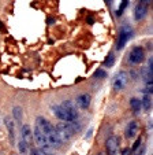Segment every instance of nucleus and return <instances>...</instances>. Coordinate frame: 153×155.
<instances>
[{
	"label": "nucleus",
	"mask_w": 153,
	"mask_h": 155,
	"mask_svg": "<svg viewBox=\"0 0 153 155\" xmlns=\"http://www.w3.org/2000/svg\"><path fill=\"white\" fill-rule=\"evenodd\" d=\"M150 2H152V0H141V3H142V4H145V6H146V4H149Z\"/></svg>",
	"instance_id": "bb28decb"
},
{
	"label": "nucleus",
	"mask_w": 153,
	"mask_h": 155,
	"mask_svg": "<svg viewBox=\"0 0 153 155\" xmlns=\"http://www.w3.org/2000/svg\"><path fill=\"white\" fill-rule=\"evenodd\" d=\"M29 155H43V151H41L40 148H33V147H30Z\"/></svg>",
	"instance_id": "412c9836"
},
{
	"label": "nucleus",
	"mask_w": 153,
	"mask_h": 155,
	"mask_svg": "<svg viewBox=\"0 0 153 155\" xmlns=\"http://www.w3.org/2000/svg\"><path fill=\"white\" fill-rule=\"evenodd\" d=\"M12 115H14V120L17 121V122H21V121H22V108L15 106V107L12 108Z\"/></svg>",
	"instance_id": "f3484780"
},
{
	"label": "nucleus",
	"mask_w": 153,
	"mask_h": 155,
	"mask_svg": "<svg viewBox=\"0 0 153 155\" xmlns=\"http://www.w3.org/2000/svg\"><path fill=\"white\" fill-rule=\"evenodd\" d=\"M127 81H129V74H127L126 71H119V73L115 76L113 81H112V88L116 92L122 91V89L126 87Z\"/></svg>",
	"instance_id": "39448f33"
},
{
	"label": "nucleus",
	"mask_w": 153,
	"mask_h": 155,
	"mask_svg": "<svg viewBox=\"0 0 153 155\" xmlns=\"http://www.w3.org/2000/svg\"><path fill=\"white\" fill-rule=\"evenodd\" d=\"M4 124L7 126V130H8V137H10V143L14 144L15 143V122L11 120L10 117L4 118Z\"/></svg>",
	"instance_id": "f8f14e48"
},
{
	"label": "nucleus",
	"mask_w": 153,
	"mask_h": 155,
	"mask_svg": "<svg viewBox=\"0 0 153 155\" xmlns=\"http://www.w3.org/2000/svg\"><path fill=\"white\" fill-rule=\"evenodd\" d=\"M141 107L144 108L145 111H149L150 107H152V99H150V95H145L141 100Z\"/></svg>",
	"instance_id": "4468645a"
},
{
	"label": "nucleus",
	"mask_w": 153,
	"mask_h": 155,
	"mask_svg": "<svg viewBox=\"0 0 153 155\" xmlns=\"http://www.w3.org/2000/svg\"><path fill=\"white\" fill-rule=\"evenodd\" d=\"M130 107L131 110H133L135 114H138L139 111H141V100L137 99V97H133V99H130Z\"/></svg>",
	"instance_id": "2eb2a0df"
},
{
	"label": "nucleus",
	"mask_w": 153,
	"mask_h": 155,
	"mask_svg": "<svg viewBox=\"0 0 153 155\" xmlns=\"http://www.w3.org/2000/svg\"><path fill=\"white\" fill-rule=\"evenodd\" d=\"M90 100H92V97H90L89 94H81L75 100V104H77V107L82 108V110H86L90 106Z\"/></svg>",
	"instance_id": "9b49d317"
},
{
	"label": "nucleus",
	"mask_w": 153,
	"mask_h": 155,
	"mask_svg": "<svg viewBox=\"0 0 153 155\" xmlns=\"http://www.w3.org/2000/svg\"><path fill=\"white\" fill-rule=\"evenodd\" d=\"M131 154V150L130 148H124L123 151H122V155H130Z\"/></svg>",
	"instance_id": "b1692460"
},
{
	"label": "nucleus",
	"mask_w": 153,
	"mask_h": 155,
	"mask_svg": "<svg viewBox=\"0 0 153 155\" xmlns=\"http://www.w3.org/2000/svg\"><path fill=\"white\" fill-rule=\"evenodd\" d=\"M113 62H115V56H113L112 52H110L108 54V56L105 58V61H104V63L103 64H104L105 68H110V66H112L113 64Z\"/></svg>",
	"instance_id": "a211bd4d"
},
{
	"label": "nucleus",
	"mask_w": 153,
	"mask_h": 155,
	"mask_svg": "<svg viewBox=\"0 0 153 155\" xmlns=\"http://www.w3.org/2000/svg\"><path fill=\"white\" fill-rule=\"evenodd\" d=\"M0 30H4V28H3V25H2V22H0Z\"/></svg>",
	"instance_id": "cd10ccee"
},
{
	"label": "nucleus",
	"mask_w": 153,
	"mask_h": 155,
	"mask_svg": "<svg viewBox=\"0 0 153 155\" xmlns=\"http://www.w3.org/2000/svg\"><path fill=\"white\" fill-rule=\"evenodd\" d=\"M139 144H142V139H141V137H138V139H137V141L133 144V147H131V152H133V151H135V150L139 147Z\"/></svg>",
	"instance_id": "4be33fe9"
},
{
	"label": "nucleus",
	"mask_w": 153,
	"mask_h": 155,
	"mask_svg": "<svg viewBox=\"0 0 153 155\" xmlns=\"http://www.w3.org/2000/svg\"><path fill=\"white\" fill-rule=\"evenodd\" d=\"M145 59V51L142 47H139V45H137V47H134L133 50L130 51V55H129V61H130V63L133 64H139L142 63Z\"/></svg>",
	"instance_id": "20e7f679"
},
{
	"label": "nucleus",
	"mask_w": 153,
	"mask_h": 155,
	"mask_svg": "<svg viewBox=\"0 0 153 155\" xmlns=\"http://www.w3.org/2000/svg\"><path fill=\"white\" fill-rule=\"evenodd\" d=\"M33 140H36L38 148L43 150V151H46V150H51V148H52V147L49 146L46 136L44 135L43 132H41L40 129L37 128V126H34V129H33Z\"/></svg>",
	"instance_id": "7ed1b4c3"
},
{
	"label": "nucleus",
	"mask_w": 153,
	"mask_h": 155,
	"mask_svg": "<svg viewBox=\"0 0 153 155\" xmlns=\"http://www.w3.org/2000/svg\"><path fill=\"white\" fill-rule=\"evenodd\" d=\"M46 24H48V25H53V24H55V18L49 17L48 19H46Z\"/></svg>",
	"instance_id": "5701e85b"
},
{
	"label": "nucleus",
	"mask_w": 153,
	"mask_h": 155,
	"mask_svg": "<svg viewBox=\"0 0 153 155\" xmlns=\"http://www.w3.org/2000/svg\"><path fill=\"white\" fill-rule=\"evenodd\" d=\"M43 151V150H41ZM43 155H53V152L51 150H46V151H43Z\"/></svg>",
	"instance_id": "a878e982"
},
{
	"label": "nucleus",
	"mask_w": 153,
	"mask_h": 155,
	"mask_svg": "<svg viewBox=\"0 0 153 155\" xmlns=\"http://www.w3.org/2000/svg\"><path fill=\"white\" fill-rule=\"evenodd\" d=\"M52 111H53V114H55L60 121H63V122H74V120L71 118V115H70L60 104L52 106Z\"/></svg>",
	"instance_id": "423d86ee"
},
{
	"label": "nucleus",
	"mask_w": 153,
	"mask_h": 155,
	"mask_svg": "<svg viewBox=\"0 0 153 155\" xmlns=\"http://www.w3.org/2000/svg\"><path fill=\"white\" fill-rule=\"evenodd\" d=\"M105 147H107L108 155H116L119 148V137L118 136H111L108 137V140L105 141Z\"/></svg>",
	"instance_id": "0eeeda50"
},
{
	"label": "nucleus",
	"mask_w": 153,
	"mask_h": 155,
	"mask_svg": "<svg viewBox=\"0 0 153 155\" xmlns=\"http://www.w3.org/2000/svg\"><path fill=\"white\" fill-rule=\"evenodd\" d=\"M138 130H139L138 122H137V121H130L126 126L124 135H126L127 139H134V137H137V135H138Z\"/></svg>",
	"instance_id": "1a4fd4ad"
},
{
	"label": "nucleus",
	"mask_w": 153,
	"mask_h": 155,
	"mask_svg": "<svg viewBox=\"0 0 153 155\" xmlns=\"http://www.w3.org/2000/svg\"><path fill=\"white\" fill-rule=\"evenodd\" d=\"M133 36V29L129 25H123L119 30V38H118V44H116V50H122L127 44V41L131 38Z\"/></svg>",
	"instance_id": "f03ea898"
},
{
	"label": "nucleus",
	"mask_w": 153,
	"mask_h": 155,
	"mask_svg": "<svg viewBox=\"0 0 153 155\" xmlns=\"http://www.w3.org/2000/svg\"><path fill=\"white\" fill-rule=\"evenodd\" d=\"M18 150H19V152H21V155H29V151H30V147L27 146L25 141L21 139L19 140V143H18Z\"/></svg>",
	"instance_id": "dca6fc26"
},
{
	"label": "nucleus",
	"mask_w": 153,
	"mask_h": 155,
	"mask_svg": "<svg viewBox=\"0 0 153 155\" xmlns=\"http://www.w3.org/2000/svg\"><path fill=\"white\" fill-rule=\"evenodd\" d=\"M55 129H56V133L59 135V137H60L62 141H69L70 139L74 136V133H75L70 122H60V124H58V125L55 126Z\"/></svg>",
	"instance_id": "f257e3e1"
},
{
	"label": "nucleus",
	"mask_w": 153,
	"mask_h": 155,
	"mask_svg": "<svg viewBox=\"0 0 153 155\" xmlns=\"http://www.w3.org/2000/svg\"><path fill=\"white\" fill-rule=\"evenodd\" d=\"M146 12H148V7L142 3H138L135 6V10H134V18L137 21H141L146 17Z\"/></svg>",
	"instance_id": "ddd939ff"
},
{
	"label": "nucleus",
	"mask_w": 153,
	"mask_h": 155,
	"mask_svg": "<svg viewBox=\"0 0 153 155\" xmlns=\"http://www.w3.org/2000/svg\"><path fill=\"white\" fill-rule=\"evenodd\" d=\"M94 77H97V78H105V77H107V73H105L103 69H98V70L94 73Z\"/></svg>",
	"instance_id": "aec40b11"
},
{
	"label": "nucleus",
	"mask_w": 153,
	"mask_h": 155,
	"mask_svg": "<svg viewBox=\"0 0 153 155\" xmlns=\"http://www.w3.org/2000/svg\"><path fill=\"white\" fill-rule=\"evenodd\" d=\"M62 107L64 108V110H66L67 113H69L70 115H71V118L72 120H77V118H78V107H77V104H75L74 102H72V100H64L63 103H62Z\"/></svg>",
	"instance_id": "6e6552de"
},
{
	"label": "nucleus",
	"mask_w": 153,
	"mask_h": 155,
	"mask_svg": "<svg viewBox=\"0 0 153 155\" xmlns=\"http://www.w3.org/2000/svg\"><path fill=\"white\" fill-rule=\"evenodd\" d=\"M144 152H145V147L142 146V147H141V150H138V151H137V154H135V155H144Z\"/></svg>",
	"instance_id": "393cba45"
},
{
	"label": "nucleus",
	"mask_w": 153,
	"mask_h": 155,
	"mask_svg": "<svg viewBox=\"0 0 153 155\" xmlns=\"http://www.w3.org/2000/svg\"><path fill=\"white\" fill-rule=\"evenodd\" d=\"M127 4H129V0H122L120 7H119V10H118V12H116V15H119V17H120L122 12H123V10L127 7Z\"/></svg>",
	"instance_id": "6ab92c4d"
},
{
	"label": "nucleus",
	"mask_w": 153,
	"mask_h": 155,
	"mask_svg": "<svg viewBox=\"0 0 153 155\" xmlns=\"http://www.w3.org/2000/svg\"><path fill=\"white\" fill-rule=\"evenodd\" d=\"M21 139H22L25 143L29 147H32L33 143V130L29 125H23L22 129H21Z\"/></svg>",
	"instance_id": "9d476101"
}]
</instances>
